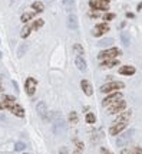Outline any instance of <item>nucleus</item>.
Here are the masks:
<instances>
[{
  "instance_id": "1",
  "label": "nucleus",
  "mask_w": 142,
  "mask_h": 154,
  "mask_svg": "<svg viewBox=\"0 0 142 154\" xmlns=\"http://www.w3.org/2000/svg\"><path fill=\"white\" fill-rule=\"evenodd\" d=\"M118 55H120V51L118 48H110V49H106V51H102L98 55L99 61H106V59H115Z\"/></svg>"
},
{
  "instance_id": "2",
  "label": "nucleus",
  "mask_w": 142,
  "mask_h": 154,
  "mask_svg": "<svg viewBox=\"0 0 142 154\" xmlns=\"http://www.w3.org/2000/svg\"><path fill=\"white\" fill-rule=\"evenodd\" d=\"M132 135H133V130H126V131H123L119 137H118V140H116V145H118V147H122V145L128 144L129 141H131Z\"/></svg>"
},
{
  "instance_id": "3",
  "label": "nucleus",
  "mask_w": 142,
  "mask_h": 154,
  "mask_svg": "<svg viewBox=\"0 0 142 154\" xmlns=\"http://www.w3.org/2000/svg\"><path fill=\"white\" fill-rule=\"evenodd\" d=\"M125 87V84H122V82H108L106 85H103V87H100V92H113V91H116V89H122Z\"/></svg>"
},
{
  "instance_id": "4",
  "label": "nucleus",
  "mask_w": 142,
  "mask_h": 154,
  "mask_svg": "<svg viewBox=\"0 0 142 154\" xmlns=\"http://www.w3.org/2000/svg\"><path fill=\"white\" fill-rule=\"evenodd\" d=\"M120 99H122V94H119V92H113V94L108 95L106 98L102 101V105H103V107H110L112 104L118 102V101H120Z\"/></svg>"
},
{
  "instance_id": "5",
  "label": "nucleus",
  "mask_w": 142,
  "mask_h": 154,
  "mask_svg": "<svg viewBox=\"0 0 142 154\" xmlns=\"http://www.w3.org/2000/svg\"><path fill=\"white\" fill-rule=\"evenodd\" d=\"M65 131V120L60 117V114H57V118H53V132L55 134H62Z\"/></svg>"
},
{
  "instance_id": "6",
  "label": "nucleus",
  "mask_w": 142,
  "mask_h": 154,
  "mask_svg": "<svg viewBox=\"0 0 142 154\" xmlns=\"http://www.w3.org/2000/svg\"><path fill=\"white\" fill-rule=\"evenodd\" d=\"M36 84H37V81L34 79V78H27L26 79V84H24V89H26V92H27V95H34V92H36Z\"/></svg>"
},
{
  "instance_id": "7",
  "label": "nucleus",
  "mask_w": 142,
  "mask_h": 154,
  "mask_svg": "<svg viewBox=\"0 0 142 154\" xmlns=\"http://www.w3.org/2000/svg\"><path fill=\"white\" fill-rule=\"evenodd\" d=\"M36 110H37V114H39V117H40L43 121H49V114H47V108H46V104H44L43 101H40V102L37 104Z\"/></svg>"
},
{
  "instance_id": "8",
  "label": "nucleus",
  "mask_w": 142,
  "mask_h": 154,
  "mask_svg": "<svg viewBox=\"0 0 142 154\" xmlns=\"http://www.w3.org/2000/svg\"><path fill=\"white\" fill-rule=\"evenodd\" d=\"M126 108V102L123 101V99H120V101H118V102H115V104H112L109 108V114H118V112H120V111H123Z\"/></svg>"
},
{
  "instance_id": "9",
  "label": "nucleus",
  "mask_w": 142,
  "mask_h": 154,
  "mask_svg": "<svg viewBox=\"0 0 142 154\" xmlns=\"http://www.w3.org/2000/svg\"><path fill=\"white\" fill-rule=\"evenodd\" d=\"M126 125H128V121H123V122H115L112 127H110V135H118L120 131H123L125 128H126Z\"/></svg>"
},
{
  "instance_id": "10",
  "label": "nucleus",
  "mask_w": 142,
  "mask_h": 154,
  "mask_svg": "<svg viewBox=\"0 0 142 154\" xmlns=\"http://www.w3.org/2000/svg\"><path fill=\"white\" fill-rule=\"evenodd\" d=\"M108 30H109V26H108L106 23H99V25L95 26V29H93L92 35H93V36H96V38H99V36H102L103 33H106Z\"/></svg>"
},
{
  "instance_id": "11",
  "label": "nucleus",
  "mask_w": 142,
  "mask_h": 154,
  "mask_svg": "<svg viewBox=\"0 0 142 154\" xmlns=\"http://www.w3.org/2000/svg\"><path fill=\"white\" fill-rule=\"evenodd\" d=\"M66 23H67V27H69L70 30H76L77 27H79V22H77V17L75 14H69Z\"/></svg>"
},
{
  "instance_id": "12",
  "label": "nucleus",
  "mask_w": 142,
  "mask_h": 154,
  "mask_svg": "<svg viewBox=\"0 0 142 154\" xmlns=\"http://www.w3.org/2000/svg\"><path fill=\"white\" fill-rule=\"evenodd\" d=\"M89 6L93 9V10H108V3H103V1H99V0H92L89 1Z\"/></svg>"
},
{
  "instance_id": "13",
  "label": "nucleus",
  "mask_w": 142,
  "mask_h": 154,
  "mask_svg": "<svg viewBox=\"0 0 142 154\" xmlns=\"http://www.w3.org/2000/svg\"><path fill=\"white\" fill-rule=\"evenodd\" d=\"M80 87L83 89L85 95H87V97H90V95L93 94V88H92V85L89 84V81H86V79H83V81L80 82Z\"/></svg>"
},
{
  "instance_id": "14",
  "label": "nucleus",
  "mask_w": 142,
  "mask_h": 154,
  "mask_svg": "<svg viewBox=\"0 0 142 154\" xmlns=\"http://www.w3.org/2000/svg\"><path fill=\"white\" fill-rule=\"evenodd\" d=\"M119 74L120 75H126V77H131L135 74V68L131 65H125V66H120L119 68Z\"/></svg>"
},
{
  "instance_id": "15",
  "label": "nucleus",
  "mask_w": 142,
  "mask_h": 154,
  "mask_svg": "<svg viewBox=\"0 0 142 154\" xmlns=\"http://www.w3.org/2000/svg\"><path fill=\"white\" fill-rule=\"evenodd\" d=\"M9 110H10V112H13L16 117H20V118L24 117V110H23L20 105H10Z\"/></svg>"
},
{
  "instance_id": "16",
  "label": "nucleus",
  "mask_w": 142,
  "mask_h": 154,
  "mask_svg": "<svg viewBox=\"0 0 142 154\" xmlns=\"http://www.w3.org/2000/svg\"><path fill=\"white\" fill-rule=\"evenodd\" d=\"M75 64H76L77 69H79L80 72H85V71H86V62H85L83 56L77 55V56H76V61H75Z\"/></svg>"
},
{
  "instance_id": "17",
  "label": "nucleus",
  "mask_w": 142,
  "mask_h": 154,
  "mask_svg": "<svg viewBox=\"0 0 142 154\" xmlns=\"http://www.w3.org/2000/svg\"><path fill=\"white\" fill-rule=\"evenodd\" d=\"M119 64V61H116V59H106V61H103L100 66L102 68H113V66H116Z\"/></svg>"
},
{
  "instance_id": "18",
  "label": "nucleus",
  "mask_w": 142,
  "mask_h": 154,
  "mask_svg": "<svg viewBox=\"0 0 142 154\" xmlns=\"http://www.w3.org/2000/svg\"><path fill=\"white\" fill-rule=\"evenodd\" d=\"M131 118V111H125L123 114H120L119 117L115 120V122H123V121H128Z\"/></svg>"
},
{
  "instance_id": "19",
  "label": "nucleus",
  "mask_w": 142,
  "mask_h": 154,
  "mask_svg": "<svg viewBox=\"0 0 142 154\" xmlns=\"http://www.w3.org/2000/svg\"><path fill=\"white\" fill-rule=\"evenodd\" d=\"M120 40H122L123 46H129V43H131V40H129V35H128L126 32L120 33Z\"/></svg>"
},
{
  "instance_id": "20",
  "label": "nucleus",
  "mask_w": 142,
  "mask_h": 154,
  "mask_svg": "<svg viewBox=\"0 0 142 154\" xmlns=\"http://www.w3.org/2000/svg\"><path fill=\"white\" fill-rule=\"evenodd\" d=\"M32 9L34 12H36V13H40V12H43V3H40V1H34V3H33L32 4Z\"/></svg>"
},
{
  "instance_id": "21",
  "label": "nucleus",
  "mask_w": 142,
  "mask_h": 154,
  "mask_svg": "<svg viewBox=\"0 0 142 154\" xmlns=\"http://www.w3.org/2000/svg\"><path fill=\"white\" fill-rule=\"evenodd\" d=\"M33 16H34V13H23L22 14V17H20V20H22L23 23H26V22H29V20H32L33 19Z\"/></svg>"
},
{
  "instance_id": "22",
  "label": "nucleus",
  "mask_w": 142,
  "mask_h": 154,
  "mask_svg": "<svg viewBox=\"0 0 142 154\" xmlns=\"http://www.w3.org/2000/svg\"><path fill=\"white\" fill-rule=\"evenodd\" d=\"M26 51H27V45L22 43L20 46H19V49H17V56H19V58H22V56L26 54Z\"/></svg>"
},
{
  "instance_id": "23",
  "label": "nucleus",
  "mask_w": 142,
  "mask_h": 154,
  "mask_svg": "<svg viewBox=\"0 0 142 154\" xmlns=\"http://www.w3.org/2000/svg\"><path fill=\"white\" fill-rule=\"evenodd\" d=\"M83 151V143L82 141H76L75 143V153L73 154H82Z\"/></svg>"
},
{
  "instance_id": "24",
  "label": "nucleus",
  "mask_w": 142,
  "mask_h": 154,
  "mask_svg": "<svg viewBox=\"0 0 142 154\" xmlns=\"http://www.w3.org/2000/svg\"><path fill=\"white\" fill-rule=\"evenodd\" d=\"M43 25H44L43 19H36V20L32 23V29H40Z\"/></svg>"
},
{
  "instance_id": "25",
  "label": "nucleus",
  "mask_w": 142,
  "mask_h": 154,
  "mask_svg": "<svg viewBox=\"0 0 142 154\" xmlns=\"http://www.w3.org/2000/svg\"><path fill=\"white\" fill-rule=\"evenodd\" d=\"M113 43V39L109 38V39H102V40H99L98 42V46H109V45Z\"/></svg>"
},
{
  "instance_id": "26",
  "label": "nucleus",
  "mask_w": 142,
  "mask_h": 154,
  "mask_svg": "<svg viewBox=\"0 0 142 154\" xmlns=\"http://www.w3.org/2000/svg\"><path fill=\"white\" fill-rule=\"evenodd\" d=\"M95 121H96V117H95V114H92V112H87V114H86V122H87V124H93Z\"/></svg>"
},
{
  "instance_id": "27",
  "label": "nucleus",
  "mask_w": 142,
  "mask_h": 154,
  "mask_svg": "<svg viewBox=\"0 0 142 154\" xmlns=\"http://www.w3.org/2000/svg\"><path fill=\"white\" fill-rule=\"evenodd\" d=\"M30 32H32V26H24L22 30V38H27L30 35Z\"/></svg>"
},
{
  "instance_id": "28",
  "label": "nucleus",
  "mask_w": 142,
  "mask_h": 154,
  "mask_svg": "<svg viewBox=\"0 0 142 154\" xmlns=\"http://www.w3.org/2000/svg\"><path fill=\"white\" fill-rule=\"evenodd\" d=\"M69 121L72 122V124H76L77 122V114L75 111H72V112L69 114Z\"/></svg>"
},
{
  "instance_id": "29",
  "label": "nucleus",
  "mask_w": 142,
  "mask_h": 154,
  "mask_svg": "<svg viewBox=\"0 0 142 154\" xmlns=\"http://www.w3.org/2000/svg\"><path fill=\"white\" fill-rule=\"evenodd\" d=\"M24 148H26V144L22 143V141H17L16 145H14V150H16V151H23Z\"/></svg>"
},
{
  "instance_id": "30",
  "label": "nucleus",
  "mask_w": 142,
  "mask_h": 154,
  "mask_svg": "<svg viewBox=\"0 0 142 154\" xmlns=\"http://www.w3.org/2000/svg\"><path fill=\"white\" fill-rule=\"evenodd\" d=\"M73 49L76 51L77 55H80V56L83 55V48H82V46H80L79 43H75V45H73Z\"/></svg>"
},
{
  "instance_id": "31",
  "label": "nucleus",
  "mask_w": 142,
  "mask_h": 154,
  "mask_svg": "<svg viewBox=\"0 0 142 154\" xmlns=\"http://www.w3.org/2000/svg\"><path fill=\"white\" fill-rule=\"evenodd\" d=\"M63 4L67 7V10H70L73 7V4H75V0H63Z\"/></svg>"
},
{
  "instance_id": "32",
  "label": "nucleus",
  "mask_w": 142,
  "mask_h": 154,
  "mask_svg": "<svg viewBox=\"0 0 142 154\" xmlns=\"http://www.w3.org/2000/svg\"><path fill=\"white\" fill-rule=\"evenodd\" d=\"M112 19H115V14H113V13H106V14L103 16V20H106V22H108V20H112Z\"/></svg>"
},
{
  "instance_id": "33",
  "label": "nucleus",
  "mask_w": 142,
  "mask_h": 154,
  "mask_svg": "<svg viewBox=\"0 0 142 154\" xmlns=\"http://www.w3.org/2000/svg\"><path fill=\"white\" fill-rule=\"evenodd\" d=\"M59 154H69V151H67L66 147H60V148H59Z\"/></svg>"
},
{
  "instance_id": "34",
  "label": "nucleus",
  "mask_w": 142,
  "mask_h": 154,
  "mask_svg": "<svg viewBox=\"0 0 142 154\" xmlns=\"http://www.w3.org/2000/svg\"><path fill=\"white\" fill-rule=\"evenodd\" d=\"M132 154H142V150L139 148V147H136V148H133V151H132Z\"/></svg>"
},
{
  "instance_id": "35",
  "label": "nucleus",
  "mask_w": 142,
  "mask_h": 154,
  "mask_svg": "<svg viewBox=\"0 0 142 154\" xmlns=\"http://www.w3.org/2000/svg\"><path fill=\"white\" fill-rule=\"evenodd\" d=\"M100 151H102V153H103V154H110L109 151L106 150V148H100Z\"/></svg>"
},
{
  "instance_id": "36",
  "label": "nucleus",
  "mask_w": 142,
  "mask_h": 154,
  "mask_svg": "<svg viewBox=\"0 0 142 154\" xmlns=\"http://www.w3.org/2000/svg\"><path fill=\"white\" fill-rule=\"evenodd\" d=\"M120 154H128V150H122V151H120Z\"/></svg>"
},
{
  "instance_id": "37",
  "label": "nucleus",
  "mask_w": 142,
  "mask_h": 154,
  "mask_svg": "<svg viewBox=\"0 0 142 154\" xmlns=\"http://www.w3.org/2000/svg\"><path fill=\"white\" fill-rule=\"evenodd\" d=\"M138 10H142V3H139V6H138Z\"/></svg>"
},
{
  "instance_id": "38",
  "label": "nucleus",
  "mask_w": 142,
  "mask_h": 154,
  "mask_svg": "<svg viewBox=\"0 0 142 154\" xmlns=\"http://www.w3.org/2000/svg\"><path fill=\"white\" fill-rule=\"evenodd\" d=\"M99 1H103V3H109V0H99Z\"/></svg>"
},
{
  "instance_id": "39",
  "label": "nucleus",
  "mask_w": 142,
  "mask_h": 154,
  "mask_svg": "<svg viewBox=\"0 0 142 154\" xmlns=\"http://www.w3.org/2000/svg\"><path fill=\"white\" fill-rule=\"evenodd\" d=\"M1 108H3V107H1V104H0V110H1Z\"/></svg>"
},
{
  "instance_id": "40",
  "label": "nucleus",
  "mask_w": 142,
  "mask_h": 154,
  "mask_svg": "<svg viewBox=\"0 0 142 154\" xmlns=\"http://www.w3.org/2000/svg\"><path fill=\"white\" fill-rule=\"evenodd\" d=\"M1 89H3V88H1V87H0V92H1Z\"/></svg>"
},
{
  "instance_id": "41",
  "label": "nucleus",
  "mask_w": 142,
  "mask_h": 154,
  "mask_svg": "<svg viewBox=\"0 0 142 154\" xmlns=\"http://www.w3.org/2000/svg\"><path fill=\"white\" fill-rule=\"evenodd\" d=\"M0 58H1V52H0Z\"/></svg>"
},
{
  "instance_id": "42",
  "label": "nucleus",
  "mask_w": 142,
  "mask_h": 154,
  "mask_svg": "<svg viewBox=\"0 0 142 154\" xmlns=\"http://www.w3.org/2000/svg\"><path fill=\"white\" fill-rule=\"evenodd\" d=\"M23 154H29V153H23Z\"/></svg>"
}]
</instances>
